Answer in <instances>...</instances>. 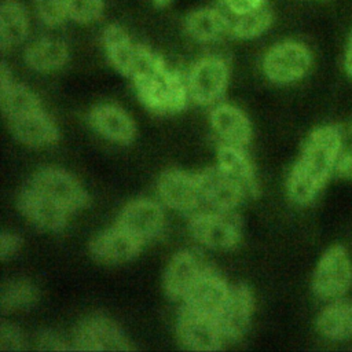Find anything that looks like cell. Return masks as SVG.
Listing matches in <instances>:
<instances>
[{"instance_id": "1", "label": "cell", "mask_w": 352, "mask_h": 352, "mask_svg": "<svg viewBox=\"0 0 352 352\" xmlns=\"http://www.w3.org/2000/svg\"><path fill=\"white\" fill-rule=\"evenodd\" d=\"M341 144L342 135L336 125L318 126L307 136L286 180V192L293 204L304 206L316 198L336 170Z\"/></svg>"}, {"instance_id": "2", "label": "cell", "mask_w": 352, "mask_h": 352, "mask_svg": "<svg viewBox=\"0 0 352 352\" xmlns=\"http://www.w3.org/2000/svg\"><path fill=\"white\" fill-rule=\"evenodd\" d=\"M131 80L140 103L157 116L180 113L190 99L187 81L146 45L140 47Z\"/></svg>"}, {"instance_id": "3", "label": "cell", "mask_w": 352, "mask_h": 352, "mask_svg": "<svg viewBox=\"0 0 352 352\" xmlns=\"http://www.w3.org/2000/svg\"><path fill=\"white\" fill-rule=\"evenodd\" d=\"M312 66L309 48L296 40H285L274 44L263 58L265 77L279 85L296 82L307 76Z\"/></svg>"}, {"instance_id": "4", "label": "cell", "mask_w": 352, "mask_h": 352, "mask_svg": "<svg viewBox=\"0 0 352 352\" xmlns=\"http://www.w3.org/2000/svg\"><path fill=\"white\" fill-rule=\"evenodd\" d=\"M188 230L194 239L209 249H232L242 238L241 220L231 212H202L188 221Z\"/></svg>"}, {"instance_id": "5", "label": "cell", "mask_w": 352, "mask_h": 352, "mask_svg": "<svg viewBox=\"0 0 352 352\" xmlns=\"http://www.w3.org/2000/svg\"><path fill=\"white\" fill-rule=\"evenodd\" d=\"M352 285V263L344 246L329 248L318 261L312 290L322 300L342 297Z\"/></svg>"}, {"instance_id": "6", "label": "cell", "mask_w": 352, "mask_h": 352, "mask_svg": "<svg viewBox=\"0 0 352 352\" xmlns=\"http://www.w3.org/2000/svg\"><path fill=\"white\" fill-rule=\"evenodd\" d=\"M228 77L230 69L223 58L214 55L199 58L186 78L190 99L201 106L216 103L227 89Z\"/></svg>"}, {"instance_id": "7", "label": "cell", "mask_w": 352, "mask_h": 352, "mask_svg": "<svg viewBox=\"0 0 352 352\" xmlns=\"http://www.w3.org/2000/svg\"><path fill=\"white\" fill-rule=\"evenodd\" d=\"M73 351H131L122 329L109 316L94 314L82 319L72 337Z\"/></svg>"}, {"instance_id": "8", "label": "cell", "mask_w": 352, "mask_h": 352, "mask_svg": "<svg viewBox=\"0 0 352 352\" xmlns=\"http://www.w3.org/2000/svg\"><path fill=\"white\" fill-rule=\"evenodd\" d=\"M29 184L60 204L70 213L81 210L89 204L87 190L72 173L62 168L47 166L37 170Z\"/></svg>"}, {"instance_id": "9", "label": "cell", "mask_w": 352, "mask_h": 352, "mask_svg": "<svg viewBox=\"0 0 352 352\" xmlns=\"http://www.w3.org/2000/svg\"><path fill=\"white\" fill-rule=\"evenodd\" d=\"M176 334L180 344L191 351H217L226 341L216 318L186 305L177 314Z\"/></svg>"}, {"instance_id": "10", "label": "cell", "mask_w": 352, "mask_h": 352, "mask_svg": "<svg viewBox=\"0 0 352 352\" xmlns=\"http://www.w3.org/2000/svg\"><path fill=\"white\" fill-rule=\"evenodd\" d=\"M197 177L202 202L212 210L231 212L248 197L245 188L217 164L202 169L197 173Z\"/></svg>"}, {"instance_id": "11", "label": "cell", "mask_w": 352, "mask_h": 352, "mask_svg": "<svg viewBox=\"0 0 352 352\" xmlns=\"http://www.w3.org/2000/svg\"><path fill=\"white\" fill-rule=\"evenodd\" d=\"M116 224L146 243L162 232L165 213L162 206L155 201L147 198L133 199L121 209Z\"/></svg>"}, {"instance_id": "12", "label": "cell", "mask_w": 352, "mask_h": 352, "mask_svg": "<svg viewBox=\"0 0 352 352\" xmlns=\"http://www.w3.org/2000/svg\"><path fill=\"white\" fill-rule=\"evenodd\" d=\"M16 206L32 224L52 232L62 231L67 226L69 216L72 214L60 204L30 184L23 187L18 194Z\"/></svg>"}, {"instance_id": "13", "label": "cell", "mask_w": 352, "mask_h": 352, "mask_svg": "<svg viewBox=\"0 0 352 352\" xmlns=\"http://www.w3.org/2000/svg\"><path fill=\"white\" fill-rule=\"evenodd\" d=\"M157 191L161 201L179 212L195 210L202 204L197 173L191 175L182 169H166L157 180Z\"/></svg>"}, {"instance_id": "14", "label": "cell", "mask_w": 352, "mask_h": 352, "mask_svg": "<svg viewBox=\"0 0 352 352\" xmlns=\"http://www.w3.org/2000/svg\"><path fill=\"white\" fill-rule=\"evenodd\" d=\"M253 309L254 298L250 287L245 283L231 286L230 294L216 318L226 341H238L246 334Z\"/></svg>"}, {"instance_id": "15", "label": "cell", "mask_w": 352, "mask_h": 352, "mask_svg": "<svg viewBox=\"0 0 352 352\" xmlns=\"http://www.w3.org/2000/svg\"><path fill=\"white\" fill-rule=\"evenodd\" d=\"M143 245V242L114 224L111 228L96 234L91 239L88 250L91 257L98 263L114 265L128 263L138 257Z\"/></svg>"}, {"instance_id": "16", "label": "cell", "mask_w": 352, "mask_h": 352, "mask_svg": "<svg viewBox=\"0 0 352 352\" xmlns=\"http://www.w3.org/2000/svg\"><path fill=\"white\" fill-rule=\"evenodd\" d=\"M230 290L231 286L220 274L204 267L202 272L182 301L183 305L190 309L217 318Z\"/></svg>"}, {"instance_id": "17", "label": "cell", "mask_w": 352, "mask_h": 352, "mask_svg": "<svg viewBox=\"0 0 352 352\" xmlns=\"http://www.w3.org/2000/svg\"><path fill=\"white\" fill-rule=\"evenodd\" d=\"M88 121L100 136L118 144H129L136 136L133 120L124 109L111 103L95 106L89 111Z\"/></svg>"}, {"instance_id": "18", "label": "cell", "mask_w": 352, "mask_h": 352, "mask_svg": "<svg viewBox=\"0 0 352 352\" xmlns=\"http://www.w3.org/2000/svg\"><path fill=\"white\" fill-rule=\"evenodd\" d=\"M204 267L197 256L190 250H180L169 260L164 276L162 287L170 300H183Z\"/></svg>"}, {"instance_id": "19", "label": "cell", "mask_w": 352, "mask_h": 352, "mask_svg": "<svg viewBox=\"0 0 352 352\" xmlns=\"http://www.w3.org/2000/svg\"><path fill=\"white\" fill-rule=\"evenodd\" d=\"M212 129L221 143L245 147L252 140V124L246 114L236 106L221 103L217 104L209 116Z\"/></svg>"}, {"instance_id": "20", "label": "cell", "mask_w": 352, "mask_h": 352, "mask_svg": "<svg viewBox=\"0 0 352 352\" xmlns=\"http://www.w3.org/2000/svg\"><path fill=\"white\" fill-rule=\"evenodd\" d=\"M0 104L8 121L43 109L38 96L30 88L12 81L11 72L6 62H1L0 69Z\"/></svg>"}, {"instance_id": "21", "label": "cell", "mask_w": 352, "mask_h": 352, "mask_svg": "<svg viewBox=\"0 0 352 352\" xmlns=\"http://www.w3.org/2000/svg\"><path fill=\"white\" fill-rule=\"evenodd\" d=\"M8 122L14 136L29 147L51 146L59 139V129L44 109Z\"/></svg>"}, {"instance_id": "22", "label": "cell", "mask_w": 352, "mask_h": 352, "mask_svg": "<svg viewBox=\"0 0 352 352\" xmlns=\"http://www.w3.org/2000/svg\"><path fill=\"white\" fill-rule=\"evenodd\" d=\"M102 40L111 66L120 74L131 78L142 44L133 43L126 30L117 23H111L104 28Z\"/></svg>"}, {"instance_id": "23", "label": "cell", "mask_w": 352, "mask_h": 352, "mask_svg": "<svg viewBox=\"0 0 352 352\" xmlns=\"http://www.w3.org/2000/svg\"><path fill=\"white\" fill-rule=\"evenodd\" d=\"M184 32L198 43H212L230 32V19L214 7H201L184 18Z\"/></svg>"}, {"instance_id": "24", "label": "cell", "mask_w": 352, "mask_h": 352, "mask_svg": "<svg viewBox=\"0 0 352 352\" xmlns=\"http://www.w3.org/2000/svg\"><path fill=\"white\" fill-rule=\"evenodd\" d=\"M217 165L238 182L248 195H256L258 191L254 166L250 157L246 154L245 147L220 143L216 151Z\"/></svg>"}, {"instance_id": "25", "label": "cell", "mask_w": 352, "mask_h": 352, "mask_svg": "<svg viewBox=\"0 0 352 352\" xmlns=\"http://www.w3.org/2000/svg\"><path fill=\"white\" fill-rule=\"evenodd\" d=\"M69 59L67 45L52 37H43L32 44L25 51L26 65L36 72H54L63 67Z\"/></svg>"}, {"instance_id": "26", "label": "cell", "mask_w": 352, "mask_h": 352, "mask_svg": "<svg viewBox=\"0 0 352 352\" xmlns=\"http://www.w3.org/2000/svg\"><path fill=\"white\" fill-rule=\"evenodd\" d=\"M29 34V14L18 0H4L0 7V45L1 50L21 44Z\"/></svg>"}, {"instance_id": "27", "label": "cell", "mask_w": 352, "mask_h": 352, "mask_svg": "<svg viewBox=\"0 0 352 352\" xmlns=\"http://www.w3.org/2000/svg\"><path fill=\"white\" fill-rule=\"evenodd\" d=\"M319 333L333 341L352 337V301H334L319 314L316 319Z\"/></svg>"}, {"instance_id": "28", "label": "cell", "mask_w": 352, "mask_h": 352, "mask_svg": "<svg viewBox=\"0 0 352 352\" xmlns=\"http://www.w3.org/2000/svg\"><path fill=\"white\" fill-rule=\"evenodd\" d=\"M274 15L267 6H263L250 12L235 15L230 21V32L235 38L252 40L261 36L272 23Z\"/></svg>"}, {"instance_id": "29", "label": "cell", "mask_w": 352, "mask_h": 352, "mask_svg": "<svg viewBox=\"0 0 352 352\" xmlns=\"http://www.w3.org/2000/svg\"><path fill=\"white\" fill-rule=\"evenodd\" d=\"M38 300L37 287L26 280L16 279L7 282L1 289L0 307L3 312H16L32 308Z\"/></svg>"}, {"instance_id": "30", "label": "cell", "mask_w": 352, "mask_h": 352, "mask_svg": "<svg viewBox=\"0 0 352 352\" xmlns=\"http://www.w3.org/2000/svg\"><path fill=\"white\" fill-rule=\"evenodd\" d=\"M69 18L85 25L98 21L104 10L103 0H66Z\"/></svg>"}, {"instance_id": "31", "label": "cell", "mask_w": 352, "mask_h": 352, "mask_svg": "<svg viewBox=\"0 0 352 352\" xmlns=\"http://www.w3.org/2000/svg\"><path fill=\"white\" fill-rule=\"evenodd\" d=\"M36 11L40 21L50 28L59 26L69 18L66 0H36Z\"/></svg>"}, {"instance_id": "32", "label": "cell", "mask_w": 352, "mask_h": 352, "mask_svg": "<svg viewBox=\"0 0 352 352\" xmlns=\"http://www.w3.org/2000/svg\"><path fill=\"white\" fill-rule=\"evenodd\" d=\"M26 345L25 336L22 330L10 323V322H1L0 326V351L3 352H11V351H22Z\"/></svg>"}, {"instance_id": "33", "label": "cell", "mask_w": 352, "mask_h": 352, "mask_svg": "<svg viewBox=\"0 0 352 352\" xmlns=\"http://www.w3.org/2000/svg\"><path fill=\"white\" fill-rule=\"evenodd\" d=\"M37 345L41 351H73L72 341H66L54 331H41L37 337Z\"/></svg>"}, {"instance_id": "34", "label": "cell", "mask_w": 352, "mask_h": 352, "mask_svg": "<svg viewBox=\"0 0 352 352\" xmlns=\"http://www.w3.org/2000/svg\"><path fill=\"white\" fill-rule=\"evenodd\" d=\"M23 239L16 232L4 231L0 235V258L3 261L12 258L22 248Z\"/></svg>"}, {"instance_id": "35", "label": "cell", "mask_w": 352, "mask_h": 352, "mask_svg": "<svg viewBox=\"0 0 352 352\" xmlns=\"http://www.w3.org/2000/svg\"><path fill=\"white\" fill-rule=\"evenodd\" d=\"M221 4L235 16L250 12L265 6V0H220Z\"/></svg>"}, {"instance_id": "36", "label": "cell", "mask_w": 352, "mask_h": 352, "mask_svg": "<svg viewBox=\"0 0 352 352\" xmlns=\"http://www.w3.org/2000/svg\"><path fill=\"white\" fill-rule=\"evenodd\" d=\"M336 173L342 179L352 180V147L342 155L340 154L336 165Z\"/></svg>"}, {"instance_id": "37", "label": "cell", "mask_w": 352, "mask_h": 352, "mask_svg": "<svg viewBox=\"0 0 352 352\" xmlns=\"http://www.w3.org/2000/svg\"><path fill=\"white\" fill-rule=\"evenodd\" d=\"M344 69H345L346 74L352 78V33L349 36L346 50H345V55H344Z\"/></svg>"}, {"instance_id": "38", "label": "cell", "mask_w": 352, "mask_h": 352, "mask_svg": "<svg viewBox=\"0 0 352 352\" xmlns=\"http://www.w3.org/2000/svg\"><path fill=\"white\" fill-rule=\"evenodd\" d=\"M153 1L157 7H166L168 4L172 3V0H153Z\"/></svg>"}]
</instances>
